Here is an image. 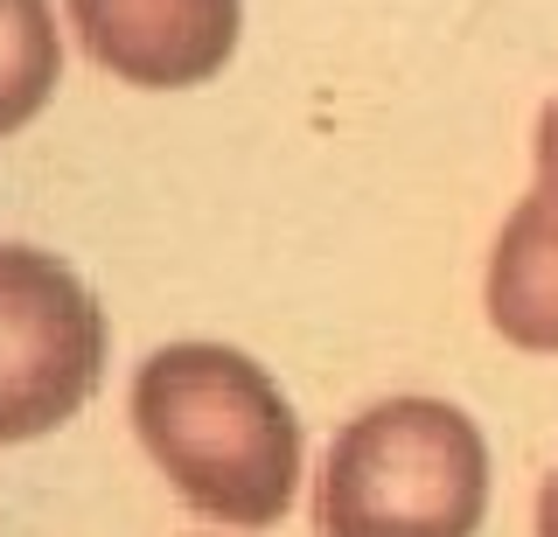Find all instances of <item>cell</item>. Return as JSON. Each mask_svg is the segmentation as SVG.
Returning a JSON list of instances; mask_svg holds the SVG:
<instances>
[{
  "label": "cell",
  "mask_w": 558,
  "mask_h": 537,
  "mask_svg": "<svg viewBox=\"0 0 558 537\" xmlns=\"http://www.w3.org/2000/svg\"><path fill=\"white\" fill-rule=\"evenodd\" d=\"M537 196L558 203V98L545 106V119H537Z\"/></svg>",
  "instance_id": "52a82bcc"
},
{
  "label": "cell",
  "mask_w": 558,
  "mask_h": 537,
  "mask_svg": "<svg viewBox=\"0 0 558 537\" xmlns=\"http://www.w3.org/2000/svg\"><path fill=\"white\" fill-rule=\"evenodd\" d=\"M488 321L510 350L558 356V203L523 196L488 252Z\"/></svg>",
  "instance_id": "5b68a950"
},
{
  "label": "cell",
  "mask_w": 558,
  "mask_h": 537,
  "mask_svg": "<svg viewBox=\"0 0 558 537\" xmlns=\"http://www.w3.org/2000/svg\"><path fill=\"white\" fill-rule=\"evenodd\" d=\"M322 537H475L488 447L447 398H384L349 419L322 467Z\"/></svg>",
  "instance_id": "7a4b0ae2"
},
{
  "label": "cell",
  "mask_w": 558,
  "mask_h": 537,
  "mask_svg": "<svg viewBox=\"0 0 558 537\" xmlns=\"http://www.w3.org/2000/svg\"><path fill=\"white\" fill-rule=\"evenodd\" d=\"M98 71L140 91L209 84L238 49V0H63Z\"/></svg>",
  "instance_id": "277c9868"
},
{
  "label": "cell",
  "mask_w": 558,
  "mask_h": 537,
  "mask_svg": "<svg viewBox=\"0 0 558 537\" xmlns=\"http://www.w3.org/2000/svg\"><path fill=\"white\" fill-rule=\"evenodd\" d=\"M105 377V315L57 252L0 245V447L77 419Z\"/></svg>",
  "instance_id": "3957f363"
},
{
  "label": "cell",
  "mask_w": 558,
  "mask_h": 537,
  "mask_svg": "<svg viewBox=\"0 0 558 537\" xmlns=\"http://www.w3.org/2000/svg\"><path fill=\"white\" fill-rule=\"evenodd\" d=\"M63 77V42L49 0H0V141L49 106Z\"/></svg>",
  "instance_id": "8992f818"
},
{
  "label": "cell",
  "mask_w": 558,
  "mask_h": 537,
  "mask_svg": "<svg viewBox=\"0 0 558 537\" xmlns=\"http://www.w3.org/2000/svg\"><path fill=\"white\" fill-rule=\"evenodd\" d=\"M537 537H558V475L545 481V496H537Z\"/></svg>",
  "instance_id": "ba28073f"
},
{
  "label": "cell",
  "mask_w": 558,
  "mask_h": 537,
  "mask_svg": "<svg viewBox=\"0 0 558 537\" xmlns=\"http://www.w3.org/2000/svg\"><path fill=\"white\" fill-rule=\"evenodd\" d=\"M133 426L174 496L223 530H266L301 481V419L266 363L223 342H168L133 377Z\"/></svg>",
  "instance_id": "6da1fadb"
}]
</instances>
